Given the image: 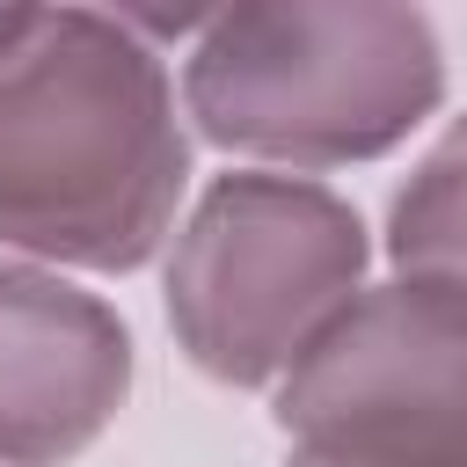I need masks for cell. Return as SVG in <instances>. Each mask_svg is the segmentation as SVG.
<instances>
[{
    "mask_svg": "<svg viewBox=\"0 0 467 467\" xmlns=\"http://www.w3.org/2000/svg\"><path fill=\"white\" fill-rule=\"evenodd\" d=\"M182 182L168 66L124 15L0 7V248L139 270L175 226Z\"/></svg>",
    "mask_w": 467,
    "mask_h": 467,
    "instance_id": "6da1fadb",
    "label": "cell"
},
{
    "mask_svg": "<svg viewBox=\"0 0 467 467\" xmlns=\"http://www.w3.org/2000/svg\"><path fill=\"white\" fill-rule=\"evenodd\" d=\"M445 95L431 15L379 0H292L212 15L182 66V109L226 153L350 168L394 153Z\"/></svg>",
    "mask_w": 467,
    "mask_h": 467,
    "instance_id": "7a4b0ae2",
    "label": "cell"
},
{
    "mask_svg": "<svg viewBox=\"0 0 467 467\" xmlns=\"http://www.w3.org/2000/svg\"><path fill=\"white\" fill-rule=\"evenodd\" d=\"M365 219L336 190L270 168L219 175L175 234L168 328L197 372L270 387L365 292Z\"/></svg>",
    "mask_w": 467,
    "mask_h": 467,
    "instance_id": "3957f363",
    "label": "cell"
},
{
    "mask_svg": "<svg viewBox=\"0 0 467 467\" xmlns=\"http://www.w3.org/2000/svg\"><path fill=\"white\" fill-rule=\"evenodd\" d=\"M277 431L328 467H467V285L358 292L277 379Z\"/></svg>",
    "mask_w": 467,
    "mask_h": 467,
    "instance_id": "277c9868",
    "label": "cell"
},
{
    "mask_svg": "<svg viewBox=\"0 0 467 467\" xmlns=\"http://www.w3.org/2000/svg\"><path fill=\"white\" fill-rule=\"evenodd\" d=\"M131 394V336L117 306L36 263H0V460L66 467Z\"/></svg>",
    "mask_w": 467,
    "mask_h": 467,
    "instance_id": "5b68a950",
    "label": "cell"
},
{
    "mask_svg": "<svg viewBox=\"0 0 467 467\" xmlns=\"http://www.w3.org/2000/svg\"><path fill=\"white\" fill-rule=\"evenodd\" d=\"M387 255L401 277H445L467 285V117L409 168V182L387 204Z\"/></svg>",
    "mask_w": 467,
    "mask_h": 467,
    "instance_id": "8992f818",
    "label": "cell"
},
{
    "mask_svg": "<svg viewBox=\"0 0 467 467\" xmlns=\"http://www.w3.org/2000/svg\"><path fill=\"white\" fill-rule=\"evenodd\" d=\"M285 467H328V460H306V452H292V460H285Z\"/></svg>",
    "mask_w": 467,
    "mask_h": 467,
    "instance_id": "52a82bcc",
    "label": "cell"
}]
</instances>
